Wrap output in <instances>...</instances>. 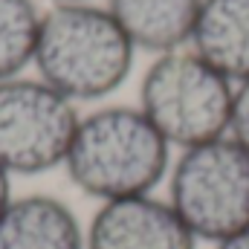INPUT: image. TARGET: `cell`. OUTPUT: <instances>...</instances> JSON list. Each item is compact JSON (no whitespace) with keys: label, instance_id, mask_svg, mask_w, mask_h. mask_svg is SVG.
Returning a JSON list of instances; mask_svg holds the SVG:
<instances>
[{"label":"cell","instance_id":"277c9868","mask_svg":"<svg viewBox=\"0 0 249 249\" xmlns=\"http://www.w3.org/2000/svg\"><path fill=\"white\" fill-rule=\"evenodd\" d=\"M165 200L200 244H220L249 229V151L220 136L177 154Z\"/></svg>","mask_w":249,"mask_h":249},{"label":"cell","instance_id":"7a4b0ae2","mask_svg":"<svg viewBox=\"0 0 249 249\" xmlns=\"http://www.w3.org/2000/svg\"><path fill=\"white\" fill-rule=\"evenodd\" d=\"M136 47L107 6L93 0L50 3L41 18L35 75L72 105L105 102L130 78Z\"/></svg>","mask_w":249,"mask_h":249},{"label":"cell","instance_id":"4fadbf2b","mask_svg":"<svg viewBox=\"0 0 249 249\" xmlns=\"http://www.w3.org/2000/svg\"><path fill=\"white\" fill-rule=\"evenodd\" d=\"M212 249H249V229L241 232V235H232V238L220 241V244H214Z\"/></svg>","mask_w":249,"mask_h":249},{"label":"cell","instance_id":"30bf717a","mask_svg":"<svg viewBox=\"0 0 249 249\" xmlns=\"http://www.w3.org/2000/svg\"><path fill=\"white\" fill-rule=\"evenodd\" d=\"M44 9L35 0H0V81L18 78L35 61Z\"/></svg>","mask_w":249,"mask_h":249},{"label":"cell","instance_id":"52a82bcc","mask_svg":"<svg viewBox=\"0 0 249 249\" xmlns=\"http://www.w3.org/2000/svg\"><path fill=\"white\" fill-rule=\"evenodd\" d=\"M0 249H87L84 223L55 194H15L0 214Z\"/></svg>","mask_w":249,"mask_h":249},{"label":"cell","instance_id":"5bb4252c","mask_svg":"<svg viewBox=\"0 0 249 249\" xmlns=\"http://www.w3.org/2000/svg\"><path fill=\"white\" fill-rule=\"evenodd\" d=\"M53 3H81V0H53Z\"/></svg>","mask_w":249,"mask_h":249},{"label":"cell","instance_id":"6da1fadb","mask_svg":"<svg viewBox=\"0 0 249 249\" xmlns=\"http://www.w3.org/2000/svg\"><path fill=\"white\" fill-rule=\"evenodd\" d=\"M171 151L136 105H102L78 119L64 174L96 203L157 194L168 180Z\"/></svg>","mask_w":249,"mask_h":249},{"label":"cell","instance_id":"ba28073f","mask_svg":"<svg viewBox=\"0 0 249 249\" xmlns=\"http://www.w3.org/2000/svg\"><path fill=\"white\" fill-rule=\"evenodd\" d=\"M200 3L203 0H107L105 6L136 53L157 58L191 47Z\"/></svg>","mask_w":249,"mask_h":249},{"label":"cell","instance_id":"8992f818","mask_svg":"<svg viewBox=\"0 0 249 249\" xmlns=\"http://www.w3.org/2000/svg\"><path fill=\"white\" fill-rule=\"evenodd\" d=\"M87 249H197L183 217L165 197L142 194L113 203H99L84 223Z\"/></svg>","mask_w":249,"mask_h":249},{"label":"cell","instance_id":"9c48e42d","mask_svg":"<svg viewBox=\"0 0 249 249\" xmlns=\"http://www.w3.org/2000/svg\"><path fill=\"white\" fill-rule=\"evenodd\" d=\"M191 50L232 84L249 81V0H203Z\"/></svg>","mask_w":249,"mask_h":249},{"label":"cell","instance_id":"5b68a950","mask_svg":"<svg viewBox=\"0 0 249 249\" xmlns=\"http://www.w3.org/2000/svg\"><path fill=\"white\" fill-rule=\"evenodd\" d=\"M78 119V105L38 75L0 81V165L12 177L64 168Z\"/></svg>","mask_w":249,"mask_h":249},{"label":"cell","instance_id":"7c38bea8","mask_svg":"<svg viewBox=\"0 0 249 249\" xmlns=\"http://www.w3.org/2000/svg\"><path fill=\"white\" fill-rule=\"evenodd\" d=\"M12 183H15V177L0 165V214L6 212V206L15 200V188H12Z\"/></svg>","mask_w":249,"mask_h":249},{"label":"cell","instance_id":"3957f363","mask_svg":"<svg viewBox=\"0 0 249 249\" xmlns=\"http://www.w3.org/2000/svg\"><path fill=\"white\" fill-rule=\"evenodd\" d=\"M235 84L191 47L157 55L139 81L136 107L177 151L229 136Z\"/></svg>","mask_w":249,"mask_h":249},{"label":"cell","instance_id":"8fae6325","mask_svg":"<svg viewBox=\"0 0 249 249\" xmlns=\"http://www.w3.org/2000/svg\"><path fill=\"white\" fill-rule=\"evenodd\" d=\"M229 136L249 151V81L235 84V102H232V122Z\"/></svg>","mask_w":249,"mask_h":249}]
</instances>
